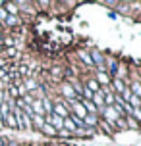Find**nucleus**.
Masks as SVG:
<instances>
[{
	"mask_svg": "<svg viewBox=\"0 0 141 146\" xmlns=\"http://www.w3.org/2000/svg\"><path fill=\"white\" fill-rule=\"evenodd\" d=\"M104 110V117L110 121V123H114V121H118V113L114 111V108H103Z\"/></svg>",
	"mask_w": 141,
	"mask_h": 146,
	"instance_id": "f257e3e1",
	"label": "nucleus"
},
{
	"mask_svg": "<svg viewBox=\"0 0 141 146\" xmlns=\"http://www.w3.org/2000/svg\"><path fill=\"white\" fill-rule=\"evenodd\" d=\"M93 102H95L97 106H99V108H103V104H104V98H103V94H101V92H97V94L93 96Z\"/></svg>",
	"mask_w": 141,
	"mask_h": 146,
	"instance_id": "f03ea898",
	"label": "nucleus"
},
{
	"mask_svg": "<svg viewBox=\"0 0 141 146\" xmlns=\"http://www.w3.org/2000/svg\"><path fill=\"white\" fill-rule=\"evenodd\" d=\"M4 119H6V123L10 125V127H17V121H15V117H14V113H8V115L4 117Z\"/></svg>",
	"mask_w": 141,
	"mask_h": 146,
	"instance_id": "7ed1b4c3",
	"label": "nucleus"
},
{
	"mask_svg": "<svg viewBox=\"0 0 141 146\" xmlns=\"http://www.w3.org/2000/svg\"><path fill=\"white\" fill-rule=\"evenodd\" d=\"M41 131H45L46 135H54V133H56V129H54V127H52L50 123H45L43 127H41Z\"/></svg>",
	"mask_w": 141,
	"mask_h": 146,
	"instance_id": "20e7f679",
	"label": "nucleus"
},
{
	"mask_svg": "<svg viewBox=\"0 0 141 146\" xmlns=\"http://www.w3.org/2000/svg\"><path fill=\"white\" fill-rule=\"evenodd\" d=\"M8 113H10V106H8V104H0V115L6 117Z\"/></svg>",
	"mask_w": 141,
	"mask_h": 146,
	"instance_id": "39448f33",
	"label": "nucleus"
},
{
	"mask_svg": "<svg viewBox=\"0 0 141 146\" xmlns=\"http://www.w3.org/2000/svg\"><path fill=\"white\" fill-rule=\"evenodd\" d=\"M114 87H116L118 92H124V90H126V87L122 85V81H120V79H114Z\"/></svg>",
	"mask_w": 141,
	"mask_h": 146,
	"instance_id": "423d86ee",
	"label": "nucleus"
},
{
	"mask_svg": "<svg viewBox=\"0 0 141 146\" xmlns=\"http://www.w3.org/2000/svg\"><path fill=\"white\" fill-rule=\"evenodd\" d=\"M72 104L75 106V111H77L79 115H83V117L87 115V113H85V108H83V106H79V104H75V102H72ZM79 115H77V117H79Z\"/></svg>",
	"mask_w": 141,
	"mask_h": 146,
	"instance_id": "0eeeda50",
	"label": "nucleus"
},
{
	"mask_svg": "<svg viewBox=\"0 0 141 146\" xmlns=\"http://www.w3.org/2000/svg\"><path fill=\"white\" fill-rule=\"evenodd\" d=\"M91 62H97V64L101 66V64H103V56H101V54L95 50V52H93V60H91Z\"/></svg>",
	"mask_w": 141,
	"mask_h": 146,
	"instance_id": "6e6552de",
	"label": "nucleus"
},
{
	"mask_svg": "<svg viewBox=\"0 0 141 146\" xmlns=\"http://www.w3.org/2000/svg\"><path fill=\"white\" fill-rule=\"evenodd\" d=\"M31 119H33V121H35V125H37L39 129H41V127H43V125H45V121H43V119H41V115H33V117H31Z\"/></svg>",
	"mask_w": 141,
	"mask_h": 146,
	"instance_id": "1a4fd4ad",
	"label": "nucleus"
},
{
	"mask_svg": "<svg viewBox=\"0 0 141 146\" xmlns=\"http://www.w3.org/2000/svg\"><path fill=\"white\" fill-rule=\"evenodd\" d=\"M130 102H132V106H135V108H141L139 96H132V98H130Z\"/></svg>",
	"mask_w": 141,
	"mask_h": 146,
	"instance_id": "9d476101",
	"label": "nucleus"
},
{
	"mask_svg": "<svg viewBox=\"0 0 141 146\" xmlns=\"http://www.w3.org/2000/svg\"><path fill=\"white\" fill-rule=\"evenodd\" d=\"M64 125H66L68 131H75V125H74V121H72V119H66V121H64Z\"/></svg>",
	"mask_w": 141,
	"mask_h": 146,
	"instance_id": "9b49d317",
	"label": "nucleus"
},
{
	"mask_svg": "<svg viewBox=\"0 0 141 146\" xmlns=\"http://www.w3.org/2000/svg\"><path fill=\"white\" fill-rule=\"evenodd\" d=\"M83 123H89V125H95V123H97V119H95V115H85V119H83Z\"/></svg>",
	"mask_w": 141,
	"mask_h": 146,
	"instance_id": "f8f14e48",
	"label": "nucleus"
},
{
	"mask_svg": "<svg viewBox=\"0 0 141 146\" xmlns=\"http://www.w3.org/2000/svg\"><path fill=\"white\" fill-rule=\"evenodd\" d=\"M6 10H8V12H10L12 15H14V14H17V8H15L14 4H6Z\"/></svg>",
	"mask_w": 141,
	"mask_h": 146,
	"instance_id": "ddd939ff",
	"label": "nucleus"
},
{
	"mask_svg": "<svg viewBox=\"0 0 141 146\" xmlns=\"http://www.w3.org/2000/svg\"><path fill=\"white\" fill-rule=\"evenodd\" d=\"M27 88H29V90H33V88H37V87H35V81H33V79H29L27 83H25V90H27Z\"/></svg>",
	"mask_w": 141,
	"mask_h": 146,
	"instance_id": "4468645a",
	"label": "nucleus"
},
{
	"mask_svg": "<svg viewBox=\"0 0 141 146\" xmlns=\"http://www.w3.org/2000/svg\"><path fill=\"white\" fill-rule=\"evenodd\" d=\"M62 90H64V94H66V96H74V90H72V88L68 87V85H66L64 88H62Z\"/></svg>",
	"mask_w": 141,
	"mask_h": 146,
	"instance_id": "2eb2a0df",
	"label": "nucleus"
},
{
	"mask_svg": "<svg viewBox=\"0 0 141 146\" xmlns=\"http://www.w3.org/2000/svg\"><path fill=\"white\" fill-rule=\"evenodd\" d=\"M15 21H17V19H15L14 15H8V17H6V23H8V25H14Z\"/></svg>",
	"mask_w": 141,
	"mask_h": 146,
	"instance_id": "dca6fc26",
	"label": "nucleus"
},
{
	"mask_svg": "<svg viewBox=\"0 0 141 146\" xmlns=\"http://www.w3.org/2000/svg\"><path fill=\"white\" fill-rule=\"evenodd\" d=\"M6 17H8L6 10H2V8H0V21H6Z\"/></svg>",
	"mask_w": 141,
	"mask_h": 146,
	"instance_id": "f3484780",
	"label": "nucleus"
},
{
	"mask_svg": "<svg viewBox=\"0 0 141 146\" xmlns=\"http://www.w3.org/2000/svg\"><path fill=\"white\" fill-rule=\"evenodd\" d=\"M87 87H89V90H97V88H99V85H97L95 81H91V83L87 85Z\"/></svg>",
	"mask_w": 141,
	"mask_h": 146,
	"instance_id": "a211bd4d",
	"label": "nucleus"
},
{
	"mask_svg": "<svg viewBox=\"0 0 141 146\" xmlns=\"http://www.w3.org/2000/svg\"><path fill=\"white\" fill-rule=\"evenodd\" d=\"M99 81H101V83H106V81H108V77H106L104 73H99Z\"/></svg>",
	"mask_w": 141,
	"mask_h": 146,
	"instance_id": "6ab92c4d",
	"label": "nucleus"
},
{
	"mask_svg": "<svg viewBox=\"0 0 141 146\" xmlns=\"http://www.w3.org/2000/svg\"><path fill=\"white\" fill-rule=\"evenodd\" d=\"M132 113H134V115H135V117H137V119H139V121H141V110H134Z\"/></svg>",
	"mask_w": 141,
	"mask_h": 146,
	"instance_id": "aec40b11",
	"label": "nucleus"
},
{
	"mask_svg": "<svg viewBox=\"0 0 141 146\" xmlns=\"http://www.w3.org/2000/svg\"><path fill=\"white\" fill-rule=\"evenodd\" d=\"M122 98H126V100H130V98H132V92H130V90H124V96H122Z\"/></svg>",
	"mask_w": 141,
	"mask_h": 146,
	"instance_id": "412c9836",
	"label": "nucleus"
},
{
	"mask_svg": "<svg viewBox=\"0 0 141 146\" xmlns=\"http://www.w3.org/2000/svg\"><path fill=\"white\" fill-rule=\"evenodd\" d=\"M81 60H85L87 64H93V62H91V58H89V56H87V54H81Z\"/></svg>",
	"mask_w": 141,
	"mask_h": 146,
	"instance_id": "4be33fe9",
	"label": "nucleus"
},
{
	"mask_svg": "<svg viewBox=\"0 0 141 146\" xmlns=\"http://www.w3.org/2000/svg\"><path fill=\"white\" fill-rule=\"evenodd\" d=\"M43 102H45V110H46V111H52V108H50V104H48V100H43Z\"/></svg>",
	"mask_w": 141,
	"mask_h": 146,
	"instance_id": "5701e85b",
	"label": "nucleus"
},
{
	"mask_svg": "<svg viewBox=\"0 0 141 146\" xmlns=\"http://www.w3.org/2000/svg\"><path fill=\"white\" fill-rule=\"evenodd\" d=\"M134 90H135V92H137V94L141 96V85H134Z\"/></svg>",
	"mask_w": 141,
	"mask_h": 146,
	"instance_id": "b1692460",
	"label": "nucleus"
},
{
	"mask_svg": "<svg viewBox=\"0 0 141 146\" xmlns=\"http://www.w3.org/2000/svg\"><path fill=\"white\" fill-rule=\"evenodd\" d=\"M56 111H58V113H62V115H66V111H64V108H62V106H56Z\"/></svg>",
	"mask_w": 141,
	"mask_h": 146,
	"instance_id": "393cba45",
	"label": "nucleus"
},
{
	"mask_svg": "<svg viewBox=\"0 0 141 146\" xmlns=\"http://www.w3.org/2000/svg\"><path fill=\"white\" fill-rule=\"evenodd\" d=\"M106 104H110V106H112V104H114V98H112V96H110V94L106 96Z\"/></svg>",
	"mask_w": 141,
	"mask_h": 146,
	"instance_id": "a878e982",
	"label": "nucleus"
},
{
	"mask_svg": "<svg viewBox=\"0 0 141 146\" xmlns=\"http://www.w3.org/2000/svg\"><path fill=\"white\" fill-rule=\"evenodd\" d=\"M116 71V62H110V73Z\"/></svg>",
	"mask_w": 141,
	"mask_h": 146,
	"instance_id": "bb28decb",
	"label": "nucleus"
},
{
	"mask_svg": "<svg viewBox=\"0 0 141 146\" xmlns=\"http://www.w3.org/2000/svg\"><path fill=\"white\" fill-rule=\"evenodd\" d=\"M85 106H87V110H91V111H95V106H93V104H89V102H85Z\"/></svg>",
	"mask_w": 141,
	"mask_h": 146,
	"instance_id": "cd10ccee",
	"label": "nucleus"
},
{
	"mask_svg": "<svg viewBox=\"0 0 141 146\" xmlns=\"http://www.w3.org/2000/svg\"><path fill=\"white\" fill-rule=\"evenodd\" d=\"M19 71H21L23 75H27V67H25V66H21V67H19Z\"/></svg>",
	"mask_w": 141,
	"mask_h": 146,
	"instance_id": "c85d7f7f",
	"label": "nucleus"
},
{
	"mask_svg": "<svg viewBox=\"0 0 141 146\" xmlns=\"http://www.w3.org/2000/svg\"><path fill=\"white\" fill-rule=\"evenodd\" d=\"M0 119H2V115H0Z\"/></svg>",
	"mask_w": 141,
	"mask_h": 146,
	"instance_id": "c756f323",
	"label": "nucleus"
}]
</instances>
